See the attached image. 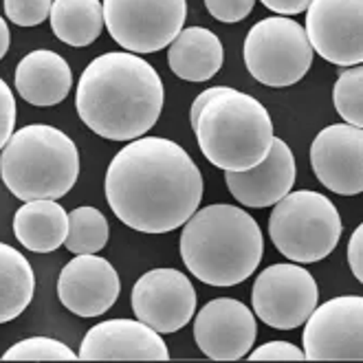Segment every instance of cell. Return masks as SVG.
Masks as SVG:
<instances>
[{
  "mask_svg": "<svg viewBox=\"0 0 363 363\" xmlns=\"http://www.w3.org/2000/svg\"><path fill=\"white\" fill-rule=\"evenodd\" d=\"M133 311L139 322L161 335L185 328L196 311V291L177 269H152L133 286Z\"/></svg>",
  "mask_w": 363,
  "mask_h": 363,
  "instance_id": "7c38bea8",
  "label": "cell"
},
{
  "mask_svg": "<svg viewBox=\"0 0 363 363\" xmlns=\"http://www.w3.org/2000/svg\"><path fill=\"white\" fill-rule=\"evenodd\" d=\"M35 275L29 260L16 247L0 242V324H7L31 304Z\"/></svg>",
  "mask_w": 363,
  "mask_h": 363,
  "instance_id": "7402d4cb",
  "label": "cell"
},
{
  "mask_svg": "<svg viewBox=\"0 0 363 363\" xmlns=\"http://www.w3.org/2000/svg\"><path fill=\"white\" fill-rule=\"evenodd\" d=\"M341 216L335 203L313 189L289 191L273 205L269 236L284 258L313 264L328 258L341 240Z\"/></svg>",
  "mask_w": 363,
  "mask_h": 363,
  "instance_id": "8992f818",
  "label": "cell"
},
{
  "mask_svg": "<svg viewBox=\"0 0 363 363\" xmlns=\"http://www.w3.org/2000/svg\"><path fill=\"white\" fill-rule=\"evenodd\" d=\"M16 89L27 104L51 108L67 99L73 89V73L55 51H31L16 67Z\"/></svg>",
  "mask_w": 363,
  "mask_h": 363,
  "instance_id": "ac0fdd59",
  "label": "cell"
},
{
  "mask_svg": "<svg viewBox=\"0 0 363 363\" xmlns=\"http://www.w3.org/2000/svg\"><path fill=\"white\" fill-rule=\"evenodd\" d=\"M13 233L25 249L51 253L67 240L69 213L51 199L27 201L13 216Z\"/></svg>",
  "mask_w": 363,
  "mask_h": 363,
  "instance_id": "ffe728a7",
  "label": "cell"
},
{
  "mask_svg": "<svg viewBox=\"0 0 363 363\" xmlns=\"http://www.w3.org/2000/svg\"><path fill=\"white\" fill-rule=\"evenodd\" d=\"M108 220L97 207H77L69 216V233L64 247L75 255L97 253L108 242Z\"/></svg>",
  "mask_w": 363,
  "mask_h": 363,
  "instance_id": "603a6c76",
  "label": "cell"
},
{
  "mask_svg": "<svg viewBox=\"0 0 363 363\" xmlns=\"http://www.w3.org/2000/svg\"><path fill=\"white\" fill-rule=\"evenodd\" d=\"M319 302L311 271L300 264H271L253 282L251 304L255 317L277 330L300 328Z\"/></svg>",
  "mask_w": 363,
  "mask_h": 363,
  "instance_id": "9c48e42d",
  "label": "cell"
},
{
  "mask_svg": "<svg viewBox=\"0 0 363 363\" xmlns=\"http://www.w3.org/2000/svg\"><path fill=\"white\" fill-rule=\"evenodd\" d=\"M51 29L69 47H89L101 35L104 11L99 0H53Z\"/></svg>",
  "mask_w": 363,
  "mask_h": 363,
  "instance_id": "44dd1931",
  "label": "cell"
},
{
  "mask_svg": "<svg viewBox=\"0 0 363 363\" xmlns=\"http://www.w3.org/2000/svg\"><path fill=\"white\" fill-rule=\"evenodd\" d=\"M245 64L253 79L271 89L300 82L313 64V47L300 23L273 16L255 23L245 40Z\"/></svg>",
  "mask_w": 363,
  "mask_h": 363,
  "instance_id": "52a82bcc",
  "label": "cell"
},
{
  "mask_svg": "<svg viewBox=\"0 0 363 363\" xmlns=\"http://www.w3.org/2000/svg\"><path fill=\"white\" fill-rule=\"evenodd\" d=\"M348 264L357 282H363V225L354 229L348 240Z\"/></svg>",
  "mask_w": 363,
  "mask_h": 363,
  "instance_id": "f546056e",
  "label": "cell"
},
{
  "mask_svg": "<svg viewBox=\"0 0 363 363\" xmlns=\"http://www.w3.org/2000/svg\"><path fill=\"white\" fill-rule=\"evenodd\" d=\"M231 196L245 207L262 209L282 201L295 185V157L286 141L273 137L269 155L251 169L225 172Z\"/></svg>",
  "mask_w": 363,
  "mask_h": 363,
  "instance_id": "e0dca14e",
  "label": "cell"
},
{
  "mask_svg": "<svg viewBox=\"0 0 363 363\" xmlns=\"http://www.w3.org/2000/svg\"><path fill=\"white\" fill-rule=\"evenodd\" d=\"M77 352H73L67 344L51 337H29L18 341L5 354L3 361H75Z\"/></svg>",
  "mask_w": 363,
  "mask_h": 363,
  "instance_id": "d4e9b609",
  "label": "cell"
},
{
  "mask_svg": "<svg viewBox=\"0 0 363 363\" xmlns=\"http://www.w3.org/2000/svg\"><path fill=\"white\" fill-rule=\"evenodd\" d=\"M104 191L123 225L141 233H167L201 207L203 177L177 141L139 137L111 161Z\"/></svg>",
  "mask_w": 363,
  "mask_h": 363,
  "instance_id": "6da1fadb",
  "label": "cell"
},
{
  "mask_svg": "<svg viewBox=\"0 0 363 363\" xmlns=\"http://www.w3.org/2000/svg\"><path fill=\"white\" fill-rule=\"evenodd\" d=\"M220 89H223V86H213V89H207L205 93H201V95L194 99V104H191V108H189V123H191V128H194V123H196V119H199V113L205 108L207 101H209L213 95H216Z\"/></svg>",
  "mask_w": 363,
  "mask_h": 363,
  "instance_id": "1f68e13d",
  "label": "cell"
},
{
  "mask_svg": "<svg viewBox=\"0 0 363 363\" xmlns=\"http://www.w3.org/2000/svg\"><path fill=\"white\" fill-rule=\"evenodd\" d=\"M165 91L159 73L137 53L111 51L84 69L75 108L91 130L108 141H133L161 117Z\"/></svg>",
  "mask_w": 363,
  "mask_h": 363,
  "instance_id": "7a4b0ae2",
  "label": "cell"
},
{
  "mask_svg": "<svg viewBox=\"0 0 363 363\" xmlns=\"http://www.w3.org/2000/svg\"><path fill=\"white\" fill-rule=\"evenodd\" d=\"M251 361H302L304 350L289 344V341H269L258 350L249 352Z\"/></svg>",
  "mask_w": 363,
  "mask_h": 363,
  "instance_id": "f1b7e54d",
  "label": "cell"
},
{
  "mask_svg": "<svg viewBox=\"0 0 363 363\" xmlns=\"http://www.w3.org/2000/svg\"><path fill=\"white\" fill-rule=\"evenodd\" d=\"M0 177L20 201H57L79 177V152L69 135L47 123L20 128L0 155Z\"/></svg>",
  "mask_w": 363,
  "mask_h": 363,
  "instance_id": "5b68a950",
  "label": "cell"
},
{
  "mask_svg": "<svg viewBox=\"0 0 363 363\" xmlns=\"http://www.w3.org/2000/svg\"><path fill=\"white\" fill-rule=\"evenodd\" d=\"M121 291L115 267L95 253L73 258L62 269L57 297L62 306L77 317H99L111 311Z\"/></svg>",
  "mask_w": 363,
  "mask_h": 363,
  "instance_id": "9a60e30c",
  "label": "cell"
},
{
  "mask_svg": "<svg viewBox=\"0 0 363 363\" xmlns=\"http://www.w3.org/2000/svg\"><path fill=\"white\" fill-rule=\"evenodd\" d=\"M264 253L262 229L249 211L233 205L196 209L183 225L181 258L196 280L236 286L251 277Z\"/></svg>",
  "mask_w": 363,
  "mask_h": 363,
  "instance_id": "3957f363",
  "label": "cell"
},
{
  "mask_svg": "<svg viewBox=\"0 0 363 363\" xmlns=\"http://www.w3.org/2000/svg\"><path fill=\"white\" fill-rule=\"evenodd\" d=\"M104 25L128 53H157L185 25V0H104Z\"/></svg>",
  "mask_w": 363,
  "mask_h": 363,
  "instance_id": "ba28073f",
  "label": "cell"
},
{
  "mask_svg": "<svg viewBox=\"0 0 363 363\" xmlns=\"http://www.w3.org/2000/svg\"><path fill=\"white\" fill-rule=\"evenodd\" d=\"M82 361H167L169 350L161 333L139 319H108L82 339Z\"/></svg>",
  "mask_w": 363,
  "mask_h": 363,
  "instance_id": "2e32d148",
  "label": "cell"
},
{
  "mask_svg": "<svg viewBox=\"0 0 363 363\" xmlns=\"http://www.w3.org/2000/svg\"><path fill=\"white\" fill-rule=\"evenodd\" d=\"M260 3L277 16H297L308 9L313 0H260Z\"/></svg>",
  "mask_w": 363,
  "mask_h": 363,
  "instance_id": "4dcf8cb0",
  "label": "cell"
},
{
  "mask_svg": "<svg viewBox=\"0 0 363 363\" xmlns=\"http://www.w3.org/2000/svg\"><path fill=\"white\" fill-rule=\"evenodd\" d=\"M313 53L337 67L363 62V0H313L306 9Z\"/></svg>",
  "mask_w": 363,
  "mask_h": 363,
  "instance_id": "8fae6325",
  "label": "cell"
},
{
  "mask_svg": "<svg viewBox=\"0 0 363 363\" xmlns=\"http://www.w3.org/2000/svg\"><path fill=\"white\" fill-rule=\"evenodd\" d=\"M255 317L247 304L218 297L207 302L194 319V339L201 352L213 361H238L253 348Z\"/></svg>",
  "mask_w": 363,
  "mask_h": 363,
  "instance_id": "5bb4252c",
  "label": "cell"
},
{
  "mask_svg": "<svg viewBox=\"0 0 363 363\" xmlns=\"http://www.w3.org/2000/svg\"><path fill=\"white\" fill-rule=\"evenodd\" d=\"M16 125V97L7 82L0 77V150L7 145Z\"/></svg>",
  "mask_w": 363,
  "mask_h": 363,
  "instance_id": "83f0119b",
  "label": "cell"
},
{
  "mask_svg": "<svg viewBox=\"0 0 363 363\" xmlns=\"http://www.w3.org/2000/svg\"><path fill=\"white\" fill-rule=\"evenodd\" d=\"M194 133L205 159L225 172L255 167L269 155L275 137L264 106L255 97L227 86L199 113Z\"/></svg>",
  "mask_w": 363,
  "mask_h": 363,
  "instance_id": "277c9868",
  "label": "cell"
},
{
  "mask_svg": "<svg viewBox=\"0 0 363 363\" xmlns=\"http://www.w3.org/2000/svg\"><path fill=\"white\" fill-rule=\"evenodd\" d=\"M255 0H205V7L211 18L220 23H240L253 11Z\"/></svg>",
  "mask_w": 363,
  "mask_h": 363,
  "instance_id": "4316f807",
  "label": "cell"
},
{
  "mask_svg": "<svg viewBox=\"0 0 363 363\" xmlns=\"http://www.w3.org/2000/svg\"><path fill=\"white\" fill-rule=\"evenodd\" d=\"M53 0H5V16L18 27H35L51 13Z\"/></svg>",
  "mask_w": 363,
  "mask_h": 363,
  "instance_id": "484cf974",
  "label": "cell"
},
{
  "mask_svg": "<svg viewBox=\"0 0 363 363\" xmlns=\"http://www.w3.org/2000/svg\"><path fill=\"white\" fill-rule=\"evenodd\" d=\"M9 51V27L5 18H0V60H3Z\"/></svg>",
  "mask_w": 363,
  "mask_h": 363,
  "instance_id": "d6a6232c",
  "label": "cell"
},
{
  "mask_svg": "<svg viewBox=\"0 0 363 363\" xmlns=\"http://www.w3.org/2000/svg\"><path fill=\"white\" fill-rule=\"evenodd\" d=\"M333 104L339 117L350 125H363V69L346 67L341 71L333 86Z\"/></svg>",
  "mask_w": 363,
  "mask_h": 363,
  "instance_id": "cb8c5ba5",
  "label": "cell"
},
{
  "mask_svg": "<svg viewBox=\"0 0 363 363\" xmlns=\"http://www.w3.org/2000/svg\"><path fill=\"white\" fill-rule=\"evenodd\" d=\"M225 51L218 35L205 27L183 29L167 49L169 71L185 82H207L223 67Z\"/></svg>",
  "mask_w": 363,
  "mask_h": 363,
  "instance_id": "d6986e66",
  "label": "cell"
},
{
  "mask_svg": "<svg viewBox=\"0 0 363 363\" xmlns=\"http://www.w3.org/2000/svg\"><path fill=\"white\" fill-rule=\"evenodd\" d=\"M304 359L361 361L363 359V297L344 295L328 300L306 319Z\"/></svg>",
  "mask_w": 363,
  "mask_h": 363,
  "instance_id": "30bf717a",
  "label": "cell"
},
{
  "mask_svg": "<svg viewBox=\"0 0 363 363\" xmlns=\"http://www.w3.org/2000/svg\"><path fill=\"white\" fill-rule=\"evenodd\" d=\"M311 167L326 189L357 196L363 189V130L350 123L324 128L313 139Z\"/></svg>",
  "mask_w": 363,
  "mask_h": 363,
  "instance_id": "4fadbf2b",
  "label": "cell"
}]
</instances>
